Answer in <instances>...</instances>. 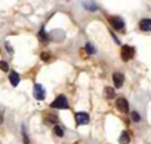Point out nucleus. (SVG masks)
<instances>
[{
  "mask_svg": "<svg viewBox=\"0 0 151 144\" xmlns=\"http://www.w3.org/2000/svg\"><path fill=\"white\" fill-rule=\"evenodd\" d=\"M119 143L120 144H129L130 143V135L127 134V131H123L119 137Z\"/></svg>",
  "mask_w": 151,
  "mask_h": 144,
  "instance_id": "obj_12",
  "label": "nucleus"
},
{
  "mask_svg": "<svg viewBox=\"0 0 151 144\" xmlns=\"http://www.w3.org/2000/svg\"><path fill=\"white\" fill-rule=\"evenodd\" d=\"M50 58H52V55H50L49 52H43V54L40 55V59H42V61H45V62L50 61Z\"/></svg>",
  "mask_w": 151,
  "mask_h": 144,
  "instance_id": "obj_18",
  "label": "nucleus"
},
{
  "mask_svg": "<svg viewBox=\"0 0 151 144\" xmlns=\"http://www.w3.org/2000/svg\"><path fill=\"white\" fill-rule=\"evenodd\" d=\"M21 134H22V140H24V144H30V138H28V135H27L25 126H22V129H21Z\"/></svg>",
  "mask_w": 151,
  "mask_h": 144,
  "instance_id": "obj_17",
  "label": "nucleus"
},
{
  "mask_svg": "<svg viewBox=\"0 0 151 144\" xmlns=\"http://www.w3.org/2000/svg\"><path fill=\"white\" fill-rule=\"evenodd\" d=\"M120 56H122L123 61H130L135 56V48L129 46V45H123L122 51H120Z\"/></svg>",
  "mask_w": 151,
  "mask_h": 144,
  "instance_id": "obj_2",
  "label": "nucleus"
},
{
  "mask_svg": "<svg viewBox=\"0 0 151 144\" xmlns=\"http://www.w3.org/2000/svg\"><path fill=\"white\" fill-rule=\"evenodd\" d=\"M104 94H105V97H107L108 100L116 98V91H114V88H111V86H107V88L104 89Z\"/></svg>",
  "mask_w": 151,
  "mask_h": 144,
  "instance_id": "obj_13",
  "label": "nucleus"
},
{
  "mask_svg": "<svg viewBox=\"0 0 151 144\" xmlns=\"http://www.w3.org/2000/svg\"><path fill=\"white\" fill-rule=\"evenodd\" d=\"M43 122H45L46 125H55V123L58 122V116H56L55 113H45Z\"/></svg>",
  "mask_w": 151,
  "mask_h": 144,
  "instance_id": "obj_8",
  "label": "nucleus"
},
{
  "mask_svg": "<svg viewBox=\"0 0 151 144\" xmlns=\"http://www.w3.org/2000/svg\"><path fill=\"white\" fill-rule=\"evenodd\" d=\"M130 117H132L133 122H141V114H139L138 111H132V113H130Z\"/></svg>",
  "mask_w": 151,
  "mask_h": 144,
  "instance_id": "obj_19",
  "label": "nucleus"
},
{
  "mask_svg": "<svg viewBox=\"0 0 151 144\" xmlns=\"http://www.w3.org/2000/svg\"><path fill=\"white\" fill-rule=\"evenodd\" d=\"M53 134L56 135V137H64V129H62V126H59V125H53Z\"/></svg>",
  "mask_w": 151,
  "mask_h": 144,
  "instance_id": "obj_16",
  "label": "nucleus"
},
{
  "mask_svg": "<svg viewBox=\"0 0 151 144\" xmlns=\"http://www.w3.org/2000/svg\"><path fill=\"white\" fill-rule=\"evenodd\" d=\"M0 70L2 71H9V65L6 61H0Z\"/></svg>",
  "mask_w": 151,
  "mask_h": 144,
  "instance_id": "obj_20",
  "label": "nucleus"
},
{
  "mask_svg": "<svg viewBox=\"0 0 151 144\" xmlns=\"http://www.w3.org/2000/svg\"><path fill=\"white\" fill-rule=\"evenodd\" d=\"M33 97L37 101H43L46 98V89L40 83H34V86H33Z\"/></svg>",
  "mask_w": 151,
  "mask_h": 144,
  "instance_id": "obj_3",
  "label": "nucleus"
},
{
  "mask_svg": "<svg viewBox=\"0 0 151 144\" xmlns=\"http://www.w3.org/2000/svg\"><path fill=\"white\" fill-rule=\"evenodd\" d=\"M139 30L141 31H150L151 30V20L150 18H144L139 21Z\"/></svg>",
  "mask_w": 151,
  "mask_h": 144,
  "instance_id": "obj_9",
  "label": "nucleus"
},
{
  "mask_svg": "<svg viewBox=\"0 0 151 144\" xmlns=\"http://www.w3.org/2000/svg\"><path fill=\"white\" fill-rule=\"evenodd\" d=\"M9 82H11L12 86H18V83H19V75L17 73V71H14V70L9 71Z\"/></svg>",
  "mask_w": 151,
  "mask_h": 144,
  "instance_id": "obj_10",
  "label": "nucleus"
},
{
  "mask_svg": "<svg viewBox=\"0 0 151 144\" xmlns=\"http://www.w3.org/2000/svg\"><path fill=\"white\" fill-rule=\"evenodd\" d=\"M108 22L116 31H122L124 28V21L120 17H108Z\"/></svg>",
  "mask_w": 151,
  "mask_h": 144,
  "instance_id": "obj_4",
  "label": "nucleus"
},
{
  "mask_svg": "<svg viewBox=\"0 0 151 144\" xmlns=\"http://www.w3.org/2000/svg\"><path fill=\"white\" fill-rule=\"evenodd\" d=\"M76 123H77L79 126H83V125H88L89 123V114L86 111H79V113H76Z\"/></svg>",
  "mask_w": 151,
  "mask_h": 144,
  "instance_id": "obj_5",
  "label": "nucleus"
},
{
  "mask_svg": "<svg viewBox=\"0 0 151 144\" xmlns=\"http://www.w3.org/2000/svg\"><path fill=\"white\" fill-rule=\"evenodd\" d=\"M83 6H85V9L89 11V12L98 11V5H96L95 2H92V0H86V2H83Z\"/></svg>",
  "mask_w": 151,
  "mask_h": 144,
  "instance_id": "obj_11",
  "label": "nucleus"
},
{
  "mask_svg": "<svg viewBox=\"0 0 151 144\" xmlns=\"http://www.w3.org/2000/svg\"><path fill=\"white\" fill-rule=\"evenodd\" d=\"M39 37H40V40H42V42H49V40H50V36L46 33V30H45V28H42V30H40Z\"/></svg>",
  "mask_w": 151,
  "mask_h": 144,
  "instance_id": "obj_14",
  "label": "nucleus"
},
{
  "mask_svg": "<svg viewBox=\"0 0 151 144\" xmlns=\"http://www.w3.org/2000/svg\"><path fill=\"white\" fill-rule=\"evenodd\" d=\"M85 49H86V52H88L89 55H95V54H96V49H95V46H93L91 42H88V43H86Z\"/></svg>",
  "mask_w": 151,
  "mask_h": 144,
  "instance_id": "obj_15",
  "label": "nucleus"
},
{
  "mask_svg": "<svg viewBox=\"0 0 151 144\" xmlns=\"http://www.w3.org/2000/svg\"><path fill=\"white\" fill-rule=\"evenodd\" d=\"M5 46H6V51H8V52H11V54L14 52V49H12V46H11V43H9V42H6V45H5Z\"/></svg>",
  "mask_w": 151,
  "mask_h": 144,
  "instance_id": "obj_21",
  "label": "nucleus"
},
{
  "mask_svg": "<svg viewBox=\"0 0 151 144\" xmlns=\"http://www.w3.org/2000/svg\"><path fill=\"white\" fill-rule=\"evenodd\" d=\"M0 122H2V119H0Z\"/></svg>",
  "mask_w": 151,
  "mask_h": 144,
  "instance_id": "obj_22",
  "label": "nucleus"
},
{
  "mask_svg": "<svg viewBox=\"0 0 151 144\" xmlns=\"http://www.w3.org/2000/svg\"><path fill=\"white\" fill-rule=\"evenodd\" d=\"M113 82H114L116 88H122L123 83H124V75L120 73V71H116V73L113 75Z\"/></svg>",
  "mask_w": 151,
  "mask_h": 144,
  "instance_id": "obj_7",
  "label": "nucleus"
},
{
  "mask_svg": "<svg viewBox=\"0 0 151 144\" xmlns=\"http://www.w3.org/2000/svg\"><path fill=\"white\" fill-rule=\"evenodd\" d=\"M116 107H117L122 113H127V111H129V103H127V100L123 98V97H120V98L116 100Z\"/></svg>",
  "mask_w": 151,
  "mask_h": 144,
  "instance_id": "obj_6",
  "label": "nucleus"
},
{
  "mask_svg": "<svg viewBox=\"0 0 151 144\" xmlns=\"http://www.w3.org/2000/svg\"><path fill=\"white\" fill-rule=\"evenodd\" d=\"M50 107H52V109H56V110L68 109V100H67V97H65V95H58V97L52 101Z\"/></svg>",
  "mask_w": 151,
  "mask_h": 144,
  "instance_id": "obj_1",
  "label": "nucleus"
}]
</instances>
